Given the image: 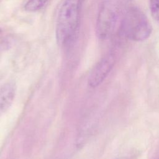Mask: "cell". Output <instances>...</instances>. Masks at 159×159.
I'll return each instance as SVG.
<instances>
[{
  "instance_id": "6da1fadb",
  "label": "cell",
  "mask_w": 159,
  "mask_h": 159,
  "mask_svg": "<svg viewBox=\"0 0 159 159\" xmlns=\"http://www.w3.org/2000/svg\"><path fill=\"white\" fill-rule=\"evenodd\" d=\"M84 0H64L58 12L56 39L62 47L70 45L79 28L81 11Z\"/></svg>"
},
{
  "instance_id": "7a4b0ae2",
  "label": "cell",
  "mask_w": 159,
  "mask_h": 159,
  "mask_svg": "<svg viewBox=\"0 0 159 159\" xmlns=\"http://www.w3.org/2000/svg\"><path fill=\"white\" fill-rule=\"evenodd\" d=\"M124 35L133 41L147 39L152 31L150 22L145 14L136 7L130 8L125 13L122 24Z\"/></svg>"
},
{
  "instance_id": "3957f363",
  "label": "cell",
  "mask_w": 159,
  "mask_h": 159,
  "mask_svg": "<svg viewBox=\"0 0 159 159\" xmlns=\"http://www.w3.org/2000/svg\"><path fill=\"white\" fill-rule=\"evenodd\" d=\"M117 12L111 2H104L99 11L96 20V34L99 39L108 38L113 32L117 22Z\"/></svg>"
},
{
  "instance_id": "277c9868",
  "label": "cell",
  "mask_w": 159,
  "mask_h": 159,
  "mask_svg": "<svg viewBox=\"0 0 159 159\" xmlns=\"http://www.w3.org/2000/svg\"><path fill=\"white\" fill-rule=\"evenodd\" d=\"M115 63V57L109 54L102 58L93 68L88 78V84L91 88L100 85L112 69Z\"/></svg>"
},
{
  "instance_id": "5b68a950",
  "label": "cell",
  "mask_w": 159,
  "mask_h": 159,
  "mask_svg": "<svg viewBox=\"0 0 159 159\" xmlns=\"http://www.w3.org/2000/svg\"><path fill=\"white\" fill-rule=\"evenodd\" d=\"M16 94V86L8 83L0 88V114L12 102Z\"/></svg>"
},
{
  "instance_id": "8992f818",
  "label": "cell",
  "mask_w": 159,
  "mask_h": 159,
  "mask_svg": "<svg viewBox=\"0 0 159 159\" xmlns=\"http://www.w3.org/2000/svg\"><path fill=\"white\" fill-rule=\"evenodd\" d=\"M48 0H29L25 4L24 8L27 11L34 12L42 8Z\"/></svg>"
},
{
  "instance_id": "52a82bcc",
  "label": "cell",
  "mask_w": 159,
  "mask_h": 159,
  "mask_svg": "<svg viewBox=\"0 0 159 159\" xmlns=\"http://www.w3.org/2000/svg\"><path fill=\"white\" fill-rule=\"evenodd\" d=\"M149 7L152 17L159 22V0H149Z\"/></svg>"
},
{
  "instance_id": "ba28073f",
  "label": "cell",
  "mask_w": 159,
  "mask_h": 159,
  "mask_svg": "<svg viewBox=\"0 0 159 159\" xmlns=\"http://www.w3.org/2000/svg\"><path fill=\"white\" fill-rule=\"evenodd\" d=\"M115 159H129L127 157H118V158H116Z\"/></svg>"
},
{
  "instance_id": "9c48e42d",
  "label": "cell",
  "mask_w": 159,
  "mask_h": 159,
  "mask_svg": "<svg viewBox=\"0 0 159 159\" xmlns=\"http://www.w3.org/2000/svg\"><path fill=\"white\" fill-rule=\"evenodd\" d=\"M158 159H159V158H158Z\"/></svg>"
}]
</instances>
